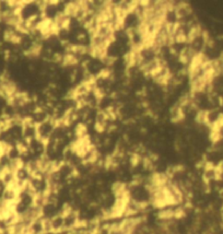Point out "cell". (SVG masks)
<instances>
[{"label": "cell", "mask_w": 223, "mask_h": 234, "mask_svg": "<svg viewBox=\"0 0 223 234\" xmlns=\"http://www.w3.org/2000/svg\"><path fill=\"white\" fill-rule=\"evenodd\" d=\"M56 128V123L51 118L37 125V138L44 142H47L53 137V134Z\"/></svg>", "instance_id": "cell-1"}]
</instances>
